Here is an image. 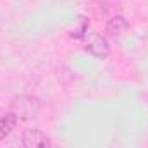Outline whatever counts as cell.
I'll return each mask as SVG.
<instances>
[{"label": "cell", "mask_w": 148, "mask_h": 148, "mask_svg": "<svg viewBox=\"0 0 148 148\" xmlns=\"http://www.w3.org/2000/svg\"><path fill=\"white\" fill-rule=\"evenodd\" d=\"M84 38H86L84 50H86L90 55H93V57H97V59H105V57H109L110 48H109L107 40L102 36V35H98V33H86Z\"/></svg>", "instance_id": "obj_1"}, {"label": "cell", "mask_w": 148, "mask_h": 148, "mask_svg": "<svg viewBox=\"0 0 148 148\" xmlns=\"http://www.w3.org/2000/svg\"><path fill=\"white\" fill-rule=\"evenodd\" d=\"M24 148H52L50 138L40 129H26L23 133Z\"/></svg>", "instance_id": "obj_2"}, {"label": "cell", "mask_w": 148, "mask_h": 148, "mask_svg": "<svg viewBox=\"0 0 148 148\" xmlns=\"http://www.w3.org/2000/svg\"><path fill=\"white\" fill-rule=\"evenodd\" d=\"M129 29V24L127 21L122 17V16H114L112 19H109L107 26H105V31L107 35L114 40H119L121 36H124V33Z\"/></svg>", "instance_id": "obj_3"}, {"label": "cell", "mask_w": 148, "mask_h": 148, "mask_svg": "<svg viewBox=\"0 0 148 148\" xmlns=\"http://www.w3.org/2000/svg\"><path fill=\"white\" fill-rule=\"evenodd\" d=\"M16 124H17V117L14 114L0 115V140L7 138L10 134V131L16 127Z\"/></svg>", "instance_id": "obj_4"}, {"label": "cell", "mask_w": 148, "mask_h": 148, "mask_svg": "<svg viewBox=\"0 0 148 148\" xmlns=\"http://www.w3.org/2000/svg\"><path fill=\"white\" fill-rule=\"evenodd\" d=\"M86 33H88V21L84 17H79V26L71 33V36L73 38H84Z\"/></svg>", "instance_id": "obj_5"}]
</instances>
